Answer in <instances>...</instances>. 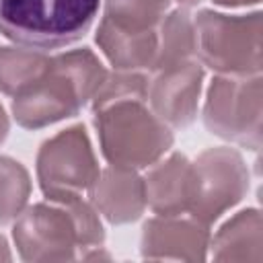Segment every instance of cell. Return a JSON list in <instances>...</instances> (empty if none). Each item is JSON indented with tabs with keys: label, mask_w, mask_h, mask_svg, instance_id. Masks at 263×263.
Returning <instances> with one entry per match:
<instances>
[{
	"label": "cell",
	"mask_w": 263,
	"mask_h": 263,
	"mask_svg": "<svg viewBox=\"0 0 263 263\" xmlns=\"http://www.w3.org/2000/svg\"><path fill=\"white\" fill-rule=\"evenodd\" d=\"M107 72L90 49L53 55L47 70L14 95L12 113L27 129H37L76 115L105 80Z\"/></svg>",
	"instance_id": "1"
},
{
	"label": "cell",
	"mask_w": 263,
	"mask_h": 263,
	"mask_svg": "<svg viewBox=\"0 0 263 263\" xmlns=\"http://www.w3.org/2000/svg\"><path fill=\"white\" fill-rule=\"evenodd\" d=\"M101 0H0V33L16 45L49 51L80 41Z\"/></svg>",
	"instance_id": "2"
},
{
	"label": "cell",
	"mask_w": 263,
	"mask_h": 263,
	"mask_svg": "<svg viewBox=\"0 0 263 263\" xmlns=\"http://www.w3.org/2000/svg\"><path fill=\"white\" fill-rule=\"evenodd\" d=\"M142 99H123L95 111L103 156L125 168L152 166L171 146L173 132Z\"/></svg>",
	"instance_id": "3"
},
{
	"label": "cell",
	"mask_w": 263,
	"mask_h": 263,
	"mask_svg": "<svg viewBox=\"0 0 263 263\" xmlns=\"http://www.w3.org/2000/svg\"><path fill=\"white\" fill-rule=\"evenodd\" d=\"M195 25V55L210 68L226 74H259L261 14L228 16L199 10Z\"/></svg>",
	"instance_id": "4"
},
{
	"label": "cell",
	"mask_w": 263,
	"mask_h": 263,
	"mask_svg": "<svg viewBox=\"0 0 263 263\" xmlns=\"http://www.w3.org/2000/svg\"><path fill=\"white\" fill-rule=\"evenodd\" d=\"M205 127L253 150L261 138V78H214L203 109Z\"/></svg>",
	"instance_id": "5"
},
{
	"label": "cell",
	"mask_w": 263,
	"mask_h": 263,
	"mask_svg": "<svg viewBox=\"0 0 263 263\" xmlns=\"http://www.w3.org/2000/svg\"><path fill=\"white\" fill-rule=\"evenodd\" d=\"M37 177L45 199L80 195L99 177V166L84 125L62 129L43 142L37 154Z\"/></svg>",
	"instance_id": "6"
},
{
	"label": "cell",
	"mask_w": 263,
	"mask_h": 263,
	"mask_svg": "<svg viewBox=\"0 0 263 263\" xmlns=\"http://www.w3.org/2000/svg\"><path fill=\"white\" fill-rule=\"evenodd\" d=\"M249 189V175L238 152L228 148L205 150L191 164L189 212L205 226L232 208Z\"/></svg>",
	"instance_id": "7"
},
{
	"label": "cell",
	"mask_w": 263,
	"mask_h": 263,
	"mask_svg": "<svg viewBox=\"0 0 263 263\" xmlns=\"http://www.w3.org/2000/svg\"><path fill=\"white\" fill-rule=\"evenodd\" d=\"M23 212L14 224V242L25 261H64L74 259L78 230L66 201L47 199Z\"/></svg>",
	"instance_id": "8"
},
{
	"label": "cell",
	"mask_w": 263,
	"mask_h": 263,
	"mask_svg": "<svg viewBox=\"0 0 263 263\" xmlns=\"http://www.w3.org/2000/svg\"><path fill=\"white\" fill-rule=\"evenodd\" d=\"M148 82L152 113L171 127H187L197 115V99L201 90L203 70L199 62L185 60L160 70Z\"/></svg>",
	"instance_id": "9"
},
{
	"label": "cell",
	"mask_w": 263,
	"mask_h": 263,
	"mask_svg": "<svg viewBox=\"0 0 263 263\" xmlns=\"http://www.w3.org/2000/svg\"><path fill=\"white\" fill-rule=\"evenodd\" d=\"M208 238V226L193 216H158L144 224L142 255L146 259H205Z\"/></svg>",
	"instance_id": "10"
},
{
	"label": "cell",
	"mask_w": 263,
	"mask_h": 263,
	"mask_svg": "<svg viewBox=\"0 0 263 263\" xmlns=\"http://www.w3.org/2000/svg\"><path fill=\"white\" fill-rule=\"evenodd\" d=\"M88 191L92 208L111 224L134 222L146 208L144 179H140L134 168L111 164L109 168L99 171V177Z\"/></svg>",
	"instance_id": "11"
},
{
	"label": "cell",
	"mask_w": 263,
	"mask_h": 263,
	"mask_svg": "<svg viewBox=\"0 0 263 263\" xmlns=\"http://www.w3.org/2000/svg\"><path fill=\"white\" fill-rule=\"evenodd\" d=\"M146 203L158 216H181L191 203V162L183 154H173L152 166L144 179Z\"/></svg>",
	"instance_id": "12"
},
{
	"label": "cell",
	"mask_w": 263,
	"mask_h": 263,
	"mask_svg": "<svg viewBox=\"0 0 263 263\" xmlns=\"http://www.w3.org/2000/svg\"><path fill=\"white\" fill-rule=\"evenodd\" d=\"M97 43L119 72H136L142 68L152 70L158 55V29L129 31L103 18L97 31Z\"/></svg>",
	"instance_id": "13"
},
{
	"label": "cell",
	"mask_w": 263,
	"mask_h": 263,
	"mask_svg": "<svg viewBox=\"0 0 263 263\" xmlns=\"http://www.w3.org/2000/svg\"><path fill=\"white\" fill-rule=\"evenodd\" d=\"M195 55V25L185 6L164 14L158 27V55L152 70H160Z\"/></svg>",
	"instance_id": "14"
},
{
	"label": "cell",
	"mask_w": 263,
	"mask_h": 263,
	"mask_svg": "<svg viewBox=\"0 0 263 263\" xmlns=\"http://www.w3.org/2000/svg\"><path fill=\"white\" fill-rule=\"evenodd\" d=\"M49 62L51 58L39 49L0 47V90L10 97L18 95L47 70Z\"/></svg>",
	"instance_id": "15"
},
{
	"label": "cell",
	"mask_w": 263,
	"mask_h": 263,
	"mask_svg": "<svg viewBox=\"0 0 263 263\" xmlns=\"http://www.w3.org/2000/svg\"><path fill=\"white\" fill-rule=\"evenodd\" d=\"M171 0H105L103 18L129 31H156Z\"/></svg>",
	"instance_id": "16"
},
{
	"label": "cell",
	"mask_w": 263,
	"mask_h": 263,
	"mask_svg": "<svg viewBox=\"0 0 263 263\" xmlns=\"http://www.w3.org/2000/svg\"><path fill=\"white\" fill-rule=\"evenodd\" d=\"M31 193L25 166L8 156H0V224L18 218Z\"/></svg>",
	"instance_id": "17"
},
{
	"label": "cell",
	"mask_w": 263,
	"mask_h": 263,
	"mask_svg": "<svg viewBox=\"0 0 263 263\" xmlns=\"http://www.w3.org/2000/svg\"><path fill=\"white\" fill-rule=\"evenodd\" d=\"M261 224L257 210H245L232 218L214 238L216 259H240V249L247 247L249 238H261Z\"/></svg>",
	"instance_id": "18"
},
{
	"label": "cell",
	"mask_w": 263,
	"mask_h": 263,
	"mask_svg": "<svg viewBox=\"0 0 263 263\" xmlns=\"http://www.w3.org/2000/svg\"><path fill=\"white\" fill-rule=\"evenodd\" d=\"M181 2L183 6H191V4H197L201 0H177ZM216 4H224V6H238V4H249V2H259V0H212Z\"/></svg>",
	"instance_id": "19"
},
{
	"label": "cell",
	"mask_w": 263,
	"mask_h": 263,
	"mask_svg": "<svg viewBox=\"0 0 263 263\" xmlns=\"http://www.w3.org/2000/svg\"><path fill=\"white\" fill-rule=\"evenodd\" d=\"M6 134H8V119H6V113H4V109L0 105V144L4 142Z\"/></svg>",
	"instance_id": "20"
}]
</instances>
